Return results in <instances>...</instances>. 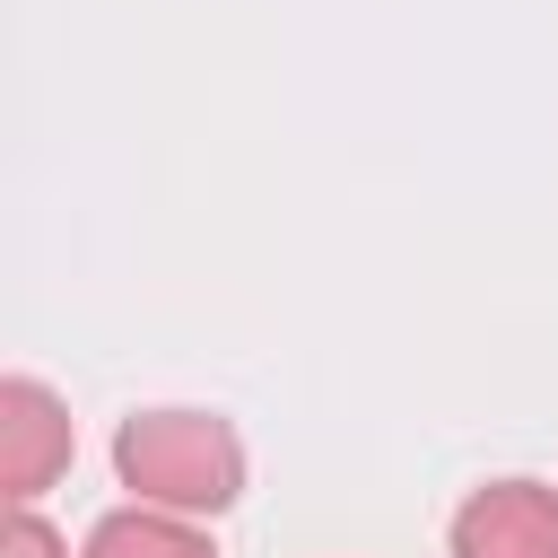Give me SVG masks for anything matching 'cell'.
Returning a JSON list of instances; mask_svg holds the SVG:
<instances>
[{
    "label": "cell",
    "mask_w": 558,
    "mask_h": 558,
    "mask_svg": "<svg viewBox=\"0 0 558 558\" xmlns=\"http://www.w3.org/2000/svg\"><path fill=\"white\" fill-rule=\"evenodd\" d=\"M113 480L140 506H174L209 523L244 497V436L218 410H131L113 427Z\"/></svg>",
    "instance_id": "cell-1"
},
{
    "label": "cell",
    "mask_w": 558,
    "mask_h": 558,
    "mask_svg": "<svg viewBox=\"0 0 558 558\" xmlns=\"http://www.w3.org/2000/svg\"><path fill=\"white\" fill-rule=\"evenodd\" d=\"M78 558H218V541L201 532V514H174V506H113L87 523V549Z\"/></svg>",
    "instance_id": "cell-4"
},
{
    "label": "cell",
    "mask_w": 558,
    "mask_h": 558,
    "mask_svg": "<svg viewBox=\"0 0 558 558\" xmlns=\"http://www.w3.org/2000/svg\"><path fill=\"white\" fill-rule=\"evenodd\" d=\"M0 558H70V541L35 514V506H9V532H0Z\"/></svg>",
    "instance_id": "cell-5"
},
{
    "label": "cell",
    "mask_w": 558,
    "mask_h": 558,
    "mask_svg": "<svg viewBox=\"0 0 558 558\" xmlns=\"http://www.w3.org/2000/svg\"><path fill=\"white\" fill-rule=\"evenodd\" d=\"M70 453H78L70 401L44 375H0V488H9V506H35L70 471Z\"/></svg>",
    "instance_id": "cell-2"
},
{
    "label": "cell",
    "mask_w": 558,
    "mask_h": 558,
    "mask_svg": "<svg viewBox=\"0 0 558 558\" xmlns=\"http://www.w3.org/2000/svg\"><path fill=\"white\" fill-rule=\"evenodd\" d=\"M453 558H558V488L549 480H488L445 523Z\"/></svg>",
    "instance_id": "cell-3"
}]
</instances>
